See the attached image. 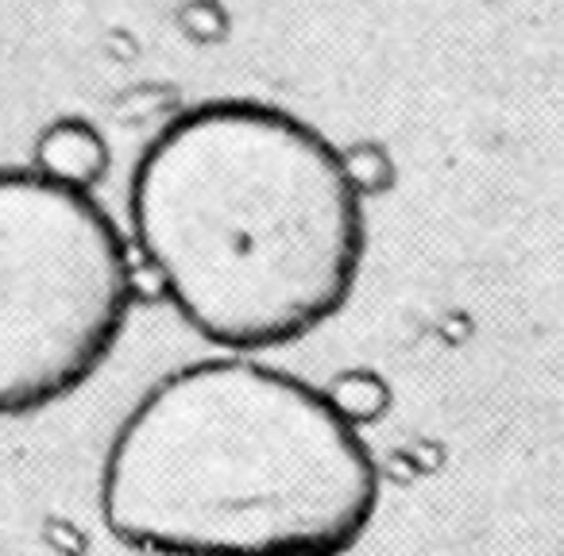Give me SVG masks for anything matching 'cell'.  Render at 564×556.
Here are the masks:
<instances>
[{"mask_svg": "<svg viewBox=\"0 0 564 556\" xmlns=\"http://www.w3.org/2000/svg\"><path fill=\"white\" fill-rule=\"evenodd\" d=\"M128 225L174 314L225 352L317 332L352 298L368 251L348 159L259 101L174 117L135 163Z\"/></svg>", "mask_w": 564, "mask_h": 556, "instance_id": "6da1fadb", "label": "cell"}, {"mask_svg": "<svg viewBox=\"0 0 564 556\" xmlns=\"http://www.w3.org/2000/svg\"><path fill=\"white\" fill-rule=\"evenodd\" d=\"M376 506V456L329 391L240 356L151 386L101 471L109 533L155 556H340Z\"/></svg>", "mask_w": 564, "mask_h": 556, "instance_id": "7a4b0ae2", "label": "cell"}, {"mask_svg": "<svg viewBox=\"0 0 564 556\" xmlns=\"http://www.w3.org/2000/svg\"><path fill=\"white\" fill-rule=\"evenodd\" d=\"M128 240L89 189L0 171V417L70 399L128 329Z\"/></svg>", "mask_w": 564, "mask_h": 556, "instance_id": "3957f363", "label": "cell"}, {"mask_svg": "<svg viewBox=\"0 0 564 556\" xmlns=\"http://www.w3.org/2000/svg\"><path fill=\"white\" fill-rule=\"evenodd\" d=\"M35 171L94 194V186L109 171V143L86 120H55L35 143Z\"/></svg>", "mask_w": 564, "mask_h": 556, "instance_id": "277c9868", "label": "cell"}]
</instances>
